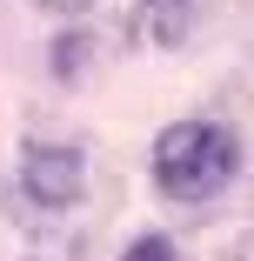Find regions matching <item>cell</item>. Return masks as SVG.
<instances>
[{"label":"cell","mask_w":254,"mask_h":261,"mask_svg":"<svg viewBox=\"0 0 254 261\" xmlns=\"http://www.w3.org/2000/svg\"><path fill=\"white\" fill-rule=\"evenodd\" d=\"M234 168H241V147L214 121H174L154 141V181L167 201H208L234 181Z\"/></svg>","instance_id":"obj_1"},{"label":"cell","mask_w":254,"mask_h":261,"mask_svg":"<svg viewBox=\"0 0 254 261\" xmlns=\"http://www.w3.org/2000/svg\"><path fill=\"white\" fill-rule=\"evenodd\" d=\"M87 188V168H80V147H54V141H34L20 154V194L34 207H74Z\"/></svg>","instance_id":"obj_2"},{"label":"cell","mask_w":254,"mask_h":261,"mask_svg":"<svg viewBox=\"0 0 254 261\" xmlns=\"http://www.w3.org/2000/svg\"><path fill=\"white\" fill-rule=\"evenodd\" d=\"M147 34H154L161 47H174L187 34V0H147Z\"/></svg>","instance_id":"obj_3"},{"label":"cell","mask_w":254,"mask_h":261,"mask_svg":"<svg viewBox=\"0 0 254 261\" xmlns=\"http://www.w3.org/2000/svg\"><path fill=\"white\" fill-rule=\"evenodd\" d=\"M121 261H181V254H174V241H167V234H140Z\"/></svg>","instance_id":"obj_4"},{"label":"cell","mask_w":254,"mask_h":261,"mask_svg":"<svg viewBox=\"0 0 254 261\" xmlns=\"http://www.w3.org/2000/svg\"><path fill=\"white\" fill-rule=\"evenodd\" d=\"M40 7H61V14H80V7H94V0H40Z\"/></svg>","instance_id":"obj_5"}]
</instances>
